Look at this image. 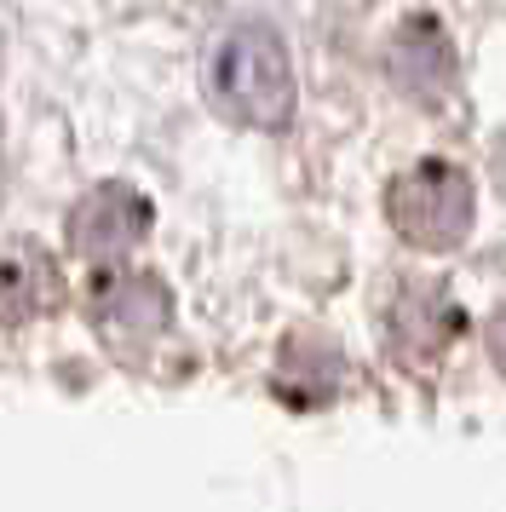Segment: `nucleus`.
Here are the masks:
<instances>
[{
	"mask_svg": "<svg viewBox=\"0 0 506 512\" xmlns=\"http://www.w3.org/2000/svg\"><path fill=\"white\" fill-rule=\"evenodd\" d=\"M495 185L506 190V133H501V144H495Z\"/></svg>",
	"mask_w": 506,
	"mask_h": 512,
	"instance_id": "nucleus-9",
	"label": "nucleus"
},
{
	"mask_svg": "<svg viewBox=\"0 0 506 512\" xmlns=\"http://www.w3.org/2000/svg\"><path fill=\"white\" fill-rule=\"evenodd\" d=\"M460 334V305L437 282H409L391 305V346L397 357H437Z\"/></svg>",
	"mask_w": 506,
	"mask_h": 512,
	"instance_id": "nucleus-5",
	"label": "nucleus"
},
{
	"mask_svg": "<svg viewBox=\"0 0 506 512\" xmlns=\"http://www.w3.org/2000/svg\"><path fill=\"white\" fill-rule=\"evenodd\" d=\"M58 300H64V282H58V265L41 248H6L0 254V317L6 323L46 317Z\"/></svg>",
	"mask_w": 506,
	"mask_h": 512,
	"instance_id": "nucleus-6",
	"label": "nucleus"
},
{
	"mask_svg": "<svg viewBox=\"0 0 506 512\" xmlns=\"http://www.w3.org/2000/svg\"><path fill=\"white\" fill-rule=\"evenodd\" d=\"M391 75L409 87V93L432 98L449 75H455V58H449V41L437 35L432 18H420V24H409L403 35H397V52H391Z\"/></svg>",
	"mask_w": 506,
	"mask_h": 512,
	"instance_id": "nucleus-7",
	"label": "nucleus"
},
{
	"mask_svg": "<svg viewBox=\"0 0 506 512\" xmlns=\"http://www.w3.org/2000/svg\"><path fill=\"white\" fill-rule=\"evenodd\" d=\"M386 213L403 242L426 248V254H449V248H460L472 236L478 190L466 179V167H455V162H414L409 173L391 179Z\"/></svg>",
	"mask_w": 506,
	"mask_h": 512,
	"instance_id": "nucleus-2",
	"label": "nucleus"
},
{
	"mask_svg": "<svg viewBox=\"0 0 506 512\" xmlns=\"http://www.w3.org/2000/svg\"><path fill=\"white\" fill-rule=\"evenodd\" d=\"M207 98L213 110L259 133H282L299 110L294 58L271 24H230L207 47Z\"/></svg>",
	"mask_w": 506,
	"mask_h": 512,
	"instance_id": "nucleus-1",
	"label": "nucleus"
},
{
	"mask_svg": "<svg viewBox=\"0 0 506 512\" xmlns=\"http://www.w3.org/2000/svg\"><path fill=\"white\" fill-rule=\"evenodd\" d=\"M489 357H495V369L506 374V311H495V323H489Z\"/></svg>",
	"mask_w": 506,
	"mask_h": 512,
	"instance_id": "nucleus-8",
	"label": "nucleus"
},
{
	"mask_svg": "<svg viewBox=\"0 0 506 512\" xmlns=\"http://www.w3.org/2000/svg\"><path fill=\"white\" fill-rule=\"evenodd\" d=\"M92 328L104 334L110 351L138 357L150 340H161L173 328L167 282L150 277V271H110V277H98L92 282Z\"/></svg>",
	"mask_w": 506,
	"mask_h": 512,
	"instance_id": "nucleus-3",
	"label": "nucleus"
},
{
	"mask_svg": "<svg viewBox=\"0 0 506 512\" xmlns=\"http://www.w3.org/2000/svg\"><path fill=\"white\" fill-rule=\"evenodd\" d=\"M150 225H156V213H150V202L133 185H98L81 196V208L69 213V242L87 259H115L133 242H144Z\"/></svg>",
	"mask_w": 506,
	"mask_h": 512,
	"instance_id": "nucleus-4",
	"label": "nucleus"
}]
</instances>
